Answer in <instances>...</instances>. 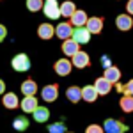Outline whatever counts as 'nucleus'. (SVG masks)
<instances>
[{"instance_id": "nucleus-1", "label": "nucleus", "mask_w": 133, "mask_h": 133, "mask_svg": "<svg viewBox=\"0 0 133 133\" xmlns=\"http://www.w3.org/2000/svg\"><path fill=\"white\" fill-rule=\"evenodd\" d=\"M11 68L16 73H25L30 69V59L27 53H16L11 61Z\"/></svg>"}, {"instance_id": "nucleus-2", "label": "nucleus", "mask_w": 133, "mask_h": 133, "mask_svg": "<svg viewBox=\"0 0 133 133\" xmlns=\"http://www.w3.org/2000/svg\"><path fill=\"white\" fill-rule=\"evenodd\" d=\"M43 12L48 20H59L61 14V4L57 0H44V7H43Z\"/></svg>"}, {"instance_id": "nucleus-3", "label": "nucleus", "mask_w": 133, "mask_h": 133, "mask_svg": "<svg viewBox=\"0 0 133 133\" xmlns=\"http://www.w3.org/2000/svg\"><path fill=\"white\" fill-rule=\"evenodd\" d=\"M59 92H61V87L59 83H48L44 85L41 91V99H44L46 103H53L59 99Z\"/></svg>"}, {"instance_id": "nucleus-4", "label": "nucleus", "mask_w": 133, "mask_h": 133, "mask_svg": "<svg viewBox=\"0 0 133 133\" xmlns=\"http://www.w3.org/2000/svg\"><path fill=\"white\" fill-rule=\"evenodd\" d=\"M103 128H105V133H126L128 131V126L126 124L121 123L119 119H112V117L105 119Z\"/></svg>"}, {"instance_id": "nucleus-5", "label": "nucleus", "mask_w": 133, "mask_h": 133, "mask_svg": "<svg viewBox=\"0 0 133 133\" xmlns=\"http://www.w3.org/2000/svg\"><path fill=\"white\" fill-rule=\"evenodd\" d=\"M73 32H75V27H73V23L69 20L61 21V23L55 27V36H57L61 41H66V39L73 37Z\"/></svg>"}, {"instance_id": "nucleus-6", "label": "nucleus", "mask_w": 133, "mask_h": 133, "mask_svg": "<svg viewBox=\"0 0 133 133\" xmlns=\"http://www.w3.org/2000/svg\"><path fill=\"white\" fill-rule=\"evenodd\" d=\"M73 62L71 59H59V61L53 64V71L57 73L59 76H68L69 73L73 71Z\"/></svg>"}, {"instance_id": "nucleus-7", "label": "nucleus", "mask_w": 133, "mask_h": 133, "mask_svg": "<svg viewBox=\"0 0 133 133\" xmlns=\"http://www.w3.org/2000/svg\"><path fill=\"white\" fill-rule=\"evenodd\" d=\"M61 50H62V53L68 57V59H71V57H75L78 51H80V44L75 41L73 37H69V39H66V41H62V44H61Z\"/></svg>"}, {"instance_id": "nucleus-8", "label": "nucleus", "mask_w": 133, "mask_h": 133, "mask_svg": "<svg viewBox=\"0 0 133 133\" xmlns=\"http://www.w3.org/2000/svg\"><path fill=\"white\" fill-rule=\"evenodd\" d=\"M115 27L119 29L121 32H128L133 29V16L131 14H117L115 18Z\"/></svg>"}, {"instance_id": "nucleus-9", "label": "nucleus", "mask_w": 133, "mask_h": 133, "mask_svg": "<svg viewBox=\"0 0 133 133\" xmlns=\"http://www.w3.org/2000/svg\"><path fill=\"white\" fill-rule=\"evenodd\" d=\"M71 62L75 68H78V69H83V68H89L91 66V57H89V53L87 51H78L75 57H71Z\"/></svg>"}, {"instance_id": "nucleus-10", "label": "nucleus", "mask_w": 133, "mask_h": 133, "mask_svg": "<svg viewBox=\"0 0 133 133\" xmlns=\"http://www.w3.org/2000/svg\"><path fill=\"white\" fill-rule=\"evenodd\" d=\"M91 32L87 27H75V32H73V39L78 43V44H87L91 41Z\"/></svg>"}, {"instance_id": "nucleus-11", "label": "nucleus", "mask_w": 133, "mask_h": 133, "mask_svg": "<svg viewBox=\"0 0 133 133\" xmlns=\"http://www.w3.org/2000/svg\"><path fill=\"white\" fill-rule=\"evenodd\" d=\"M37 107H39V101H37V98H36V96H23L20 108L25 114H34Z\"/></svg>"}, {"instance_id": "nucleus-12", "label": "nucleus", "mask_w": 133, "mask_h": 133, "mask_svg": "<svg viewBox=\"0 0 133 133\" xmlns=\"http://www.w3.org/2000/svg\"><path fill=\"white\" fill-rule=\"evenodd\" d=\"M103 25H105V20H103L101 16H92V18H89V21H87V29H89V32L91 34H101L103 32Z\"/></svg>"}, {"instance_id": "nucleus-13", "label": "nucleus", "mask_w": 133, "mask_h": 133, "mask_svg": "<svg viewBox=\"0 0 133 133\" xmlns=\"http://www.w3.org/2000/svg\"><path fill=\"white\" fill-rule=\"evenodd\" d=\"M2 105H4L5 108H9V110H16L21 105V101L18 99V96H16L14 92H5V94L2 96Z\"/></svg>"}, {"instance_id": "nucleus-14", "label": "nucleus", "mask_w": 133, "mask_h": 133, "mask_svg": "<svg viewBox=\"0 0 133 133\" xmlns=\"http://www.w3.org/2000/svg\"><path fill=\"white\" fill-rule=\"evenodd\" d=\"M112 85H114V83L110 82V80H107L105 76L96 78V82H94V87H96V91L99 92V96H107L108 92L112 91Z\"/></svg>"}, {"instance_id": "nucleus-15", "label": "nucleus", "mask_w": 133, "mask_h": 133, "mask_svg": "<svg viewBox=\"0 0 133 133\" xmlns=\"http://www.w3.org/2000/svg\"><path fill=\"white\" fill-rule=\"evenodd\" d=\"M20 91L23 96H36V92H37V83L34 78H27V80H23L20 85Z\"/></svg>"}, {"instance_id": "nucleus-16", "label": "nucleus", "mask_w": 133, "mask_h": 133, "mask_svg": "<svg viewBox=\"0 0 133 133\" xmlns=\"http://www.w3.org/2000/svg\"><path fill=\"white\" fill-rule=\"evenodd\" d=\"M37 36H39V39L48 41V39H51V37L55 36V27H53L51 23H41V25L37 27Z\"/></svg>"}, {"instance_id": "nucleus-17", "label": "nucleus", "mask_w": 133, "mask_h": 133, "mask_svg": "<svg viewBox=\"0 0 133 133\" xmlns=\"http://www.w3.org/2000/svg\"><path fill=\"white\" fill-rule=\"evenodd\" d=\"M98 98H99V92L96 91L94 83H92V85H85V87H82V99H83V101L94 103Z\"/></svg>"}, {"instance_id": "nucleus-18", "label": "nucleus", "mask_w": 133, "mask_h": 133, "mask_svg": "<svg viewBox=\"0 0 133 133\" xmlns=\"http://www.w3.org/2000/svg\"><path fill=\"white\" fill-rule=\"evenodd\" d=\"M69 21L73 23V27H85L87 21H89V16L83 9H76V12L69 18Z\"/></svg>"}, {"instance_id": "nucleus-19", "label": "nucleus", "mask_w": 133, "mask_h": 133, "mask_svg": "<svg viewBox=\"0 0 133 133\" xmlns=\"http://www.w3.org/2000/svg\"><path fill=\"white\" fill-rule=\"evenodd\" d=\"M66 99H69L73 105H76L78 101H82V87L78 85H71L66 89Z\"/></svg>"}, {"instance_id": "nucleus-20", "label": "nucleus", "mask_w": 133, "mask_h": 133, "mask_svg": "<svg viewBox=\"0 0 133 133\" xmlns=\"http://www.w3.org/2000/svg\"><path fill=\"white\" fill-rule=\"evenodd\" d=\"M103 76H105L107 80H110L112 83H117L121 80V69H119L117 66H108V68H105Z\"/></svg>"}, {"instance_id": "nucleus-21", "label": "nucleus", "mask_w": 133, "mask_h": 133, "mask_svg": "<svg viewBox=\"0 0 133 133\" xmlns=\"http://www.w3.org/2000/svg\"><path fill=\"white\" fill-rule=\"evenodd\" d=\"M76 12V5H75V2H71V0H64L61 4V14L64 16V18H71L73 14Z\"/></svg>"}, {"instance_id": "nucleus-22", "label": "nucleus", "mask_w": 133, "mask_h": 133, "mask_svg": "<svg viewBox=\"0 0 133 133\" xmlns=\"http://www.w3.org/2000/svg\"><path fill=\"white\" fill-rule=\"evenodd\" d=\"M32 117H34L36 123H46V121L50 119V110H48V107H37L36 112L32 114Z\"/></svg>"}, {"instance_id": "nucleus-23", "label": "nucleus", "mask_w": 133, "mask_h": 133, "mask_svg": "<svg viewBox=\"0 0 133 133\" xmlns=\"http://www.w3.org/2000/svg\"><path fill=\"white\" fill-rule=\"evenodd\" d=\"M119 107H121V110L126 114L133 112V96H130V94H124L123 98L119 99Z\"/></svg>"}, {"instance_id": "nucleus-24", "label": "nucleus", "mask_w": 133, "mask_h": 133, "mask_svg": "<svg viewBox=\"0 0 133 133\" xmlns=\"http://www.w3.org/2000/svg\"><path fill=\"white\" fill-rule=\"evenodd\" d=\"M12 128H14L16 131H25V130L29 128V119H27L25 115H18V117L12 121Z\"/></svg>"}, {"instance_id": "nucleus-25", "label": "nucleus", "mask_w": 133, "mask_h": 133, "mask_svg": "<svg viewBox=\"0 0 133 133\" xmlns=\"http://www.w3.org/2000/svg\"><path fill=\"white\" fill-rule=\"evenodd\" d=\"M44 7V0H27V9L30 12H39Z\"/></svg>"}, {"instance_id": "nucleus-26", "label": "nucleus", "mask_w": 133, "mask_h": 133, "mask_svg": "<svg viewBox=\"0 0 133 133\" xmlns=\"http://www.w3.org/2000/svg\"><path fill=\"white\" fill-rule=\"evenodd\" d=\"M66 131H68V128H66V124L61 123V121L48 126V133H66Z\"/></svg>"}, {"instance_id": "nucleus-27", "label": "nucleus", "mask_w": 133, "mask_h": 133, "mask_svg": "<svg viewBox=\"0 0 133 133\" xmlns=\"http://www.w3.org/2000/svg\"><path fill=\"white\" fill-rule=\"evenodd\" d=\"M85 133H105V128H103L101 124H89L87 128H85Z\"/></svg>"}, {"instance_id": "nucleus-28", "label": "nucleus", "mask_w": 133, "mask_h": 133, "mask_svg": "<svg viewBox=\"0 0 133 133\" xmlns=\"http://www.w3.org/2000/svg\"><path fill=\"white\" fill-rule=\"evenodd\" d=\"M121 91H124V94H130V96H133V78L130 80V82L126 83L124 87H119Z\"/></svg>"}, {"instance_id": "nucleus-29", "label": "nucleus", "mask_w": 133, "mask_h": 133, "mask_svg": "<svg viewBox=\"0 0 133 133\" xmlns=\"http://www.w3.org/2000/svg\"><path fill=\"white\" fill-rule=\"evenodd\" d=\"M5 36H7V29H5V25H0V41H4Z\"/></svg>"}, {"instance_id": "nucleus-30", "label": "nucleus", "mask_w": 133, "mask_h": 133, "mask_svg": "<svg viewBox=\"0 0 133 133\" xmlns=\"http://www.w3.org/2000/svg\"><path fill=\"white\" fill-rule=\"evenodd\" d=\"M126 12L133 16V0H128V4H126Z\"/></svg>"}, {"instance_id": "nucleus-31", "label": "nucleus", "mask_w": 133, "mask_h": 133, "mask_svg": "<svg viewBox=\"0 0 133 133\" xmlns=\"http://www.w3.org/2000/svg\"><path fill=\"white\" fill-rule=\"evenodd\" d=\"M0 92H2V96L5 94V82H4V80L0 82Z\"/></svg>"}]
</instances>
